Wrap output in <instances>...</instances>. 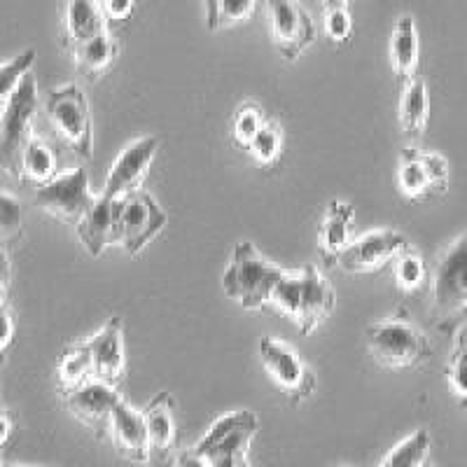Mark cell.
Returning <instances> with one entry per match:
<instances>
[{
  "instance_id": "22",
  "label": "cell",
  "mask_w": 467,
  "mask_h": 467,
  "mask_svg": "<svg viewBox=\"0 0 467 467\" xmlns=\"http://www.w3.org/2000/svg\"><path fill=\"white\" fill-rule=\"evenodd\" d=\"M420 64V40L416 31V22L411 15H402L393 28L390 37V66L400 82H409L416 78Z\"/></svg>"
},
{
  "instance_id": "10",
  "label": "cell",
  "mask_w": 467,
  "mask_h": 467,
  "mask_svg": "<svg viewBox=\"0 0 467 467\" xmlns=\"http://www.w3.org/2000/svg\"><path fill=\"white\" fill-rule=\"evenodd\" d=\"M169 224V215L148 192H136L122 199V215H119V234L122 245L129 255H139L152 244Z\"/></svg>"
},
{
  "instance_id": "30",
  "label": "cell",
  "mask_w": 467,
  "mask_h": 467,
  "mask_svg": "<svg viewBox=\"0 0 467 467\" xmlns=\"http://www.w3.org/2000/svg\"><path fill=\"white\" fill-rule=\"evenodd\" d=\"M283 152V131L274 122H266L260 129L253 143H250L248 154L253 157L257 166H271L276 164L278 157Z\"/></svg>"
},
{
  "instance_id": "5",
  "label": "cell",
  "mask_w": 467,
  "mask_h": 467,
  "mask_svg": "<svg viewBox=\"0 0 467 467\" xmlns=\"http://www.w3.org/2000/svg\"><path fill=\"white\" fill-rule=\"evenodd\" d=\"M37 112V82L36 75L28 73L16 89L3 101V119H0V160L7 173H19V160L36 133L33 117Z\"/></svg>"
},
{
  "instance_id": "43",
  "label": "cell",
  "mask_w": 467,
  "mask_h": 467,
  "mask_svg": "<svg viewBox=\"0 0 467 467\" xmlns=\"http://www.w3.org/2000/svg\"><path fill=\"white\" fill-rule=\"evenodd\" d=\"M456 344H465L467 346V327H461L458 329V339Z\"/></svg>"
},
{
  "instance_id": "20",
  "label": "cell",
  "mask_w": 467,
  "mask_h": 467,
  "mask_svg": "<svg viewBox=\"0 0 467 467\" xmlns=\"http://www.w3.org/2000/svg\"><path fill=\"white\" fill-rule=\"evenodd\" d=\"M64 31L68 47L110 31L101 0H66Z\"/></svg>"
},
{
  "instance_id": "17",
  "label": "cell",
  "mask_w": 467,
  "mask_h": 467,
  "mask_svg": "<svg viewBox=\"0 0 467 467\" xmlns=\"http://www.w3.org/2000/svg\"><path fill=\"white\" fill-rule=\"evenodd\" d=\"M112 444L115 451L129 462H139V465H148L150 462V435L148 423H145L143 411H136L122 402L115 409L110 425Z\"/></svg>"
},
{
  "instance_id": "36",
  "label": "cell",
  "mask_w": 467,
  "mask_h": 467,
  "mask_svg": "<svg viewBox=\"0 0 467 467\" xmlns=\"http://www.w3.org/2000/svg\"><path fill=\"white\" fill-rule=\"evenodd\" d=\"M446 379H449V386H451L453 395L465 404L467 402V346L465 344H456V348H453L451 360H449V369H446Z\"/></svg>"
},
{
  "instance_id": "38",
  "label": "cell",
  "mask_w": 467,
  "mask_h": 467,
  "mask_svg": "<svg viewBox=\"0 0 467 467\" xmlns=\"http://www.w3.org/2000/svg\"><path fill=\"white\" fill-rule=\"evenodd\" d=\"M101 3L110 26H115V24H127L136 15V7H139V0H101Z\"/></svg>"
},
{
  "instance_id": "1",
  "label": "cell",
  "mask_w": 467,
  "mask_h": 467,
  "mask_svg": "<svg viewBox=\"0 0 467 467\" xmlns=\"http://www.w3.org/2000/svg\"><path fill=\"white\" fill-rule=\"evenodd\" d=\"M290 271L274 265L257 250L253 241H239L234 245L229 265L223 276V290L229 299L248 311L271 306L274 290Z\"/></svg>"
},
{
  "instance_id": "37",
  "label": "cell",
  "mask_w": 467,
  "mask_h": 467,
  "mask_svg": "<svg viewBox=\"0 0 467 467\" xmlns=\"http://www.w3.org/2000/svg\"><path fill=\"white\" fill-rule=\"evenodd\" d=\"M423 166H425V173L431 178V185H432V194H444L449 190V161L437 152H423Z\"/></svg>"
},
{
  "instance_id": "21",
  "label": "cell",
  "mask_w": 467,
  "mask_h": 467,
  "mask_svg": "<svg viewBox=\"0 0 467 467\" xmlns=\"http://www.w3.org/2000/svg\"><path fill=\"white\" fill-rule=\"evenodd\" d=\"M431 117V99H428V85L420 75L404 82L402 99H400V129L409 145H416L425 136Z\"/></svg>"
},
{
  "instance_id": "6",
  "label": "cell",
  "mask_w": 467,
  "mask_h": 467,
  "mask_svg": "<svg viewBox=\"0 0 467 467\" xmlns=\"http://www.w3.org/2000/svg\"><path fill=\"white\" fill-rule=\"evenodd\" d=\"M96 197L89 190V175L82 166L58 173L52 182L36 190V206L58 223L78 227Z\"/></svg>"
},
{
  "instance_id": "18",
  "label": "cell",
  "mask_w": 467,
  "mask_h": 467,
  "mask_svg": "<svg viewBox=\"0 0 467 467\" xmlns=\"http://www.w3.org/2000/svg\"><path fill=\"white\" fill-rule=\"evenodd\" d=\"M302 281V311H299L297 327L302 329L304 337H308L314 335L316 329L329 318V314H332V308H335L337 304V295L332 283H329L314 265L304 266Z\"/></svg>"
},
{
  "instance_id": "27",
  "label": "cell",
  "mask_w": 467,
  "mask_h": 467,
  "mask_svg": "<svg viewBox=\"0 0 467 467\" xmlns=\"http://www.w3.org/2000/svg\"><path fill=\"white\" fill-rule=\"evenodd\" d=\"M428 453H431V432L420 428L414 435L400 441L377 467H423Z\"/></svg>"
},
{
  "instance_id": "41",
  "label": "cell",
  "mask_w": 467,
  "mask_h": 467,
  "mask_svg": "<svg viewBox=\"0 0 467 467\" xmlns=\"http://www.w3.org/2000/svg\"><path fill=\"white\" fill-rule=\"evenodd\" d=\"M0 423H3V437H0V441H3V446H10L12 432H15V420H12L10 409H3V416H0Z\"/></svg>"
},
{
  "instance_id": "32",
  "label": "cell",
  "mask_w": 467,
  "mask_h": 467,
  "mask_svg": "<svg viewBox=\"0 0 467 467\" xmlns=\"http://www.w3.org/2000/svg\"><path fill=\"white\" fill-rule=\"evenodd\" d=\"M302 292H304V281H302V271H290L278 287L274 290V299L271 304L276 308H281L283 314L290 316L295 323L299 318V311H302Z\"/></svg>"
},
{
  "instance_id": "26",
  "label": "cell",
  "mask_w": 467,
  "mask_h": 467,
  "mask_svg": "<svg viewBox=\"0 0 467 467\" xmlns=\"http://www.w3.org/2000/svg\"><path fill=\"white\" fill-rule=\"evenodd\" d=\"M398 182L407 199H425L432 194L431 178H428L423 166V152L416 145H407L400 152Z\"/></svg>"
},
{
  "instance_id": "8",
  "label": "cell",
  "mask_w": 467,
  "mask_h": 467,
  "mask_svg": "<svg viewBox=\"0 0 467 467\" xmlns=\"http://www.w3.org/2000/svg\"><path fill=\"white\" fill-rule=\"evenodd\" d=\"M271 40L285 61H297L316 43V22L299 0H266Z\"/></svg>"
},
{
  "instance_id": "25",
  "label": "cell",
  "mask_w": 467,
  "mask_h": 467,
  "mask_svg": "<svg viewBox=\"0 0 467 467\" xmlns=\"http://www.w3.org/2000/svg\"><path fill=\"white\" fill-rule=\"evenodd\" d=\"M96 379L94 367V353H91L89 339L80 341V344L68 346L64 350V356L58 360V388L61 395H68L78 388L87 386Z\"/></svg>"
},
{
  "instance_id": "33",
  "label": "cell",
  "mask_w": 467,
  "mask_h": 467,
  "mask_svg": "<svg viewBox=\"0 0 467 467\" xmlns=\"http://www.w3.org/2000/svg\"><path fill=\"white\" fill-rule=\"evenodd\" d=\"M36 58V49H26V52L16 54V57H12L10 61L3 64V68H0V101H5L7 96L16 89V85H19L28 73H33Z\"/></svg>"
},
{
  "instance_id": "19",
  "label": "cell",
  "mask_w": 467,
  "mask_h": 467,
  "mask_svg": "<svg viewBox=\"0 0 467 467\" xmlns=\"http://www.w3.org/2000/svg\"><path fill=\"white\" fill-rule=\"evenodd\" d=\"M356 218V208L353 203L332 199L327 203L325 218L320 223V255L327 266L339 265V257L344 250L350 245V227Z\"/></svg>"
},
{
  "instance_id": "15",
  "label": "cell",
  "mask_w": 467,
  "mask_h": 467,
  "mask_svg": "<svg viewBox=\"0 0 467 467\" xmlns=\"http://www.w3.org/2000/svg\"><path fill=\"white\" fill-rule=\"evenodd\" d=\"M119 215H122V202L101 194L91 203L82 223L75 227L78 239L91 257H101L110 245H117L122 241Z\"/></svg>"
},
{
  "instance_id": "24",
  "label": "cell",
  "mask_w": 467,
  "mask_h": 467,
  "mask_svg": "<svg viewBox=\"0 0 467 467\" xmlns=\"http://www.w3.org/2000/svg\"><path fill=\"white\" fill-rule=\"evenodd\" d=\"M16 175H19L26 185L36 187V190L37 187H45L47 182H52L58 175L54 148L37 131L33 133L31 140H28L26 148H24L22 160H19V173Z\"/></svg>"
},
{
  "instance_id": "2",
  "label": "cell",
  "mask_w": 467,
  "mask_h": 467,
  "mask_svg": "<svg viewBox=\"0 0 467 467\" xmlns=\"http://www.w3.org/2000/svg\"><path fill=\"white\" fill-rule=\"evenodd\" d=\"M260 432V419L250 409L220 416L197 441V453L211 467H250L248 451Z\"/></svg>"
},
{
  "instance_id": "39",
  "label": "cell",
  "mask_w": 467,
  "mask_h": 467,
  "mask_svg": "<svg viewBox=\"0 0 467 467\" xmlns=\"http://www.w3.org/2000/svg\"><path fill=\"white\" fill-rule=\"evenodd\" d=\"M12 341H15V318L7 304H3V356H7Z\"/></svg>"
},
{
  "instance_id": "31",
  "label": "cell",
  "mask_w": 467,
  "mask_h": 467,
  "mask_svg": "<svg viewBox=\"0 0 467 467\" xmlns=\"http://www.w3.org/2000/svg\"><path fill=\"white\" fill-rule=\"evenodd\" d=\"M393 266H395V281H398L400 290L411 295V292L423 287L425 278H428V274H425V262L414 248L404 250L402 255L393 262Z\"/></svg>"
},
{
  "instance_id": "11",
  "label": "cell",
  "mask_w": 467,
  "mask_h": 467,
  "mask_svg": "<svg viewBox=\"0 0 467 467\" xmlns=\"http://www.w3.org/2000/svg\"><path fill=\"white\" fill-rule=\"evenodd\" d=\"M160 145L161 140L157 136H143V139L129 143L108 171L101 194L122 202V199L140 192L145 175H148L154 157L160 152Z\"/></svg>"
},
{
  "instance_id": "28",
  "label": "cell",
  "mask_w": 467,
  "mask_h": 467,
  "mask_svg": "<svg viewBox=\"0 0 467 467\" xmlns=\"http://www.w3.org/2000/svg\"><path fill=\"white\" fill-rule=\"evenodd\" d=\"M323 28L332 45H346L353 36L348 0H323Z\"/></svg>"
},
{
  "instance_id": "14",
  "label": "cell",
  "mask_w": 467,
  "mask_h": 467,
  "mask_svg": "<svg viewBox=\"0 0 467 467\" xmlns=\"http://www.w3.org/2000/svg\"><path fill=\"white\" fill-rule=\"evenodd\" d=\"M150 435V467H173L178 458V423H175V398L157 393L143 409Z\"/></svg>"
},
{
  "instance_id": "44",
  "label": "cell",
  "mask_w": 467,
  "mask_h": 467,
  "mask_svg": "<svg viewBox=\"0 0 467 467\" xmlns=\"http://www.w3.org/2000/svg\"><path fill=\"white\" fill-rule=\"evenodd\" d=\"M458 323H461V327H467V306L458 314Z\"/></svg>"
},
{
  "instance_id": "29",
  "label": "cell",
  "mask_w": 467,
  "mask_h": 467,
  "mask_svg": "<svg viewBox=\"0 0 467 467\" xmlns=\"http://www.w3.org/2000/svg\"><path fill=\"white\" fill-rule=\"evenodd\" d=\"M266 119H265V112L257 103H241L239 110L234 112V119H232V140L236 143V148L248 152L250 143L255 139L260 129L265 127Z\"/></svg>"
},
{
  "instance_id": "23",
  "label": "cell",
  "mask_w": 467,
  "mask_h": 467,
  "mask_svg": "<svg viewBox=\"0 0 467 467\" xmlns=\"http://www.w3.org/2000/svg\"><path fill=\"white\" fill-rule=\"evenodd\" d=\"M70 49H73V61L78 73L91 82L101 80L103 75L115 66L117 57H119V43L112 37L110 31L89 37V40Z\"/></svg>"
},
{
  "instance_id": "3",
  "label": "cell",
  "mask_w": 467,
  "mask_h": 467,
  "mask_svg": "<svg viewBox=\"0 0 467 467\" xmlns=\"http://www.w3.org/2000/svg\"><path fill=\"white\" fill-rule=\"evenodd\" d=\"M45 115L61 145L78 160H89L94 150V133H91V110L85 91L75 85L52 91L45 103Z\"/></svg>"
},
{
  "instance_id": "7",
  "label": "cell",
  "mask_w": 467,
  "mask_h": 467,
  "mask_svg": "<svg viewBox=\"0 0 467 467\" xmlns=\"http://www.w3.org/2000/svg\"><path fill=\"white\" fill-rule=\"evenodd\" d=\"M260 360L271 381L276 383L278 390H283V395L290 402L299 404L316 393V386H318L316 374L285 341L262 337Z\"/></svg>"
},
{
  "instance_id": "13",
  "label": "cell",
  "mask_w": 467,
  "mask_h": 467,
  "mask_svg": "<svg viewBox=\"0 0 467 467\" xmlns=\"http://www.w3.org/2000/svg\"><path fill=\"white\" fill-rule=\"evenodd\" d=\"M64 400L70 414L80 420L85 428H89L99 440L106 437V432H110L115 409L124 402L122 395H119V388L108 386L99 379L78 388L73 393L64 395Z\"/></svg>"
},
{
  "instance_id": "9",
  "label": "cell",
  "mask_w": 467,
  "mask_h": 467,
  "mask_svg": "<svg viewBox=\"0 0 467 467\" xmlns=\"http://www.w3.org/2000/svg\"><path fill=\"white\" fill-rule=\"evenodd\" d=\"M432 306L446 318H453L467 306V232H462L437 262Z\"/></svg>"
},
{
  "instance_id": "45",
  "label": "cell",
  "mask_w": 467,
  "mask_h": 467,
  "mask_svg": "<svg viewBox=\"0 0 467 467\" xmlns=\"http://www.w3.org/2000/svg\"><path fill=\"white\" fill-rule=\"evenodd\" d=\"M423 467H431V465H423Z\"/></svg>"
},
{
  "instance_id": "42",
  "label": "cell",
  "mask_w": 467,
  "mask_h": 467,
  "mask_svg": "<svg viewBox=\"0 0 467 467\" xmlns=\"http://www.w3.org/2000/svg\"><path fill=\"white\" fill-rule=\"evenodd\" d=\"M220 0H203V10H206V26L208 31L215 28V12H218Z\"/></svg>"
},
{
  "instance_id": "40",
  "label": "cell",
  "mask_w": 467,
  "mask_h": 467,
  "mask_svg": "<svg viewBox=\"0 0 467 467\" xmlns=\"http://www.w3.org/2000/svg\"><path fill=\"white\" fill-rule=\"evenodd\" d=\"M173 467H211V465L199 456L197 449H185V451L178 453Z\"/></svg>"
},
{
  "instance_id": "16",
  "label": "cell",
  "mask_w": 467,
  "mask_h": 467,
  "mask_svg": "<svg viewBox=\"0 0 467 467\" xmlns=\"http://www.w3.org/2000/svg\"><path fill=\"white\" fill-rule=\"evenodd\" d=\"M94 353L96 379L119 388L127 379V350H124V323L119 316L106 320L94 337H89Z\"/></svg>"
},
{
  "instance_id": "4",
  "label": "cell",
  "mask_w": 467,
  "mask_h": 467,
  "mask_svg": "<svg viewBox=\"0 0 467 467\" xmlns=\"http://www.w3.org/2000/svg\"><path fill=\"white\" fill-rule=\"evenodd\" d=\"M367 348L388 369H409L432 356L428 337L404 316L381 320L367 329Z\"/></svg>"
},
{
  "instance_id": "34",
  "label": "cell",
  "mask_w": 467,
  "mask_h": 467,
  "mask_svg": "<svg viewBox=\"0 0 467 467\" xmlns=\"http://www.w3.org/2000/svg\"><path fill=\"white\" fill-rule=\"evenodd\" d=\"M257 0H220L218 12H215V28L236 26L241 22H248L250 16L255 15Z\"/></svg>"
},
{
  "instance_id": "35",
  "label": "cell",
  "mask_w": 467,
  "mask_h": 467,
  "mask_svg": "<svg viewBox=\"0 0 467 467\" xmlns=\"http://www.w3.org/2000/svg\"><path fill=\"white\" fill-rule=\"evenodd\" d=\"M0 232H3V248H10V241L22 236V203L3 192L0 197Z\"/></svg>"
},
{
  "instance_id": "12",
  "label": "cell",
  "mask_w": 467,
  "mask_h": 467,
  "mask_svg": "<svg viewBox=\"0 0 467 467\" xmlns=\"http://www.w3.org/2000/svg\"><path fill=\"white\" fill-rule=\"evenodd\" d=\"M407 236L393 229H377V232L362 234L360 239L350 241L344 255L339 257V269L346 274H372L398 260L404 250H409Z\"/></svg>"
}]
</instances>
